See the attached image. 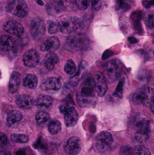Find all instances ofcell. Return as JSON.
Returning a JSON list of instances; mask_svg holds the SVG:
<instances>
[{"mask_svg": "<svg viewBox=\"0 0 154 155\" xmlns=\"http://www.w3.org/2000/svg\"><path fill=\"white\" fill-rule=\"evenodd\" d=\"M20 81H21V74L16 71L12 73L8 85V89L10 93L14 94L18 92V89H19Z\"/></svg>", "mask_w": 154, "mask_h": 155, "instance_id": "cell-20", "label": "cell"}, {"mask_svg": "<svg viewBox=\"0 0 154 155\" xmlns=\"http://www.w3.org/2000/svg\"><path fill=\"white\" fill-rule=\"evenodd\" d=\"M33 146H34V148H41V149H45V148H46V146H45V144L43 143V142H42V138L41 137H39V139H38V140L36 141V143H34Z\"/></svg>", "mask_w": 154, "mask_h": 155, "instance_id": "cell-37", "label": "cell"}, {"mask_svg": "<svg viewBox=\"0 0 154 155\" xmlns=\"http://www.w3.org/2000/svg\"><path fill=\"white\" fill-rule=\"evenodd\" d=\"M23 119V114L21 111L17 110H13L9 112L7 115L6 121L9 127H12L17 123L20 122Z\"/></svg>", "mask_w": 154, "mask_h": 155, "instance_id": "cell-22", "label": "cell"}, {"mask_svg": "<svg viewBox=\"0 0 154 155\" xmlns=\"http://www.w3.org/2000/svg\"><path fill=\"white\" fill-rule=\"evenodd\" d=\"M149 1L150 2V3L152 5H154V0H149Z\"/></svg>", "mask_w": 154, "mask_h": 155, "instance_id": "cell-46", "label": "cell"}, {"mask_svg": "<svg viewBox=\"0 0 154 155\" xmlns=\"http://www.w3.org/2000/svg\"><path fill=\"white\" fill-rule=\"evenodd\" d=\"M64 71L66 74H69V75H72V74H75V71H76V67H75L73 61L69 59L66 61L64 66Z\"/></svg>", "mask_w": 154, "mask_h": 155, "instance_id": "cell-29", "label": "cell"}, {"mask_svg": "<svg viewBox=\"0 0 154 155\" xmlns=\"http://www.w3.org/2000/svg\"><path fill=\"white\" fill-rule=\"evenodd\" d=\"M15 39L8 35L0 36V49L3 51H11L15 46Z\"/></svg>", "mask_w": 154, "mask_h": 155, "instance_id": "cell-17", "label": "cell"}, {"mask_svg": "<svg viewBox=\"0 0 154 155\" xmlns=\"http://www.w3.org/2000/svg\"><path fill=\"white\" fill-rule=\"evenodd\" d=\"M34 104L37 107L48 108L53 104V99L48 95H39L34 101Z\"/></svg>", "mask_w": 154, "mask_h": 155, "instance_id": "cell-23", "label": "cell"}, {"mask_svg": "<svg viewBox=\"0 0 154 155\" xmlns=\"http://www.w3.org/2000/svg\"><path fill=\"white\" fill-rule=\"evenodd\" d=\"M49 115L45 111H39L36 115V123L39 126H42L49 120Z\"/></svg>", "mask_w": 154, "mask_h": 155, "instance_id": "cell-28", "label": "cell"}, {"mask_svg": "<svg viewBox=\"0 0 154 155\" xmlns=\"http://www.w3.org/2000/svg\"><path fill=\"white\" fill-rule=\"evenodd\" d=\"M124 85H125V78L122 77L120 80H119V84L116 86V89L115 90L113 95L117 98H122V95H123V89H124Z\"/></svg>", "mask_w": 154, "mask_h": 155, "instance_id": "cell-30", "label": "cell"}, {"mask_svg": "<svg viewBox=\"0 0 154 155\" xmlns=\"http://www.w3.org/2000/svg\"><path fill=\"white\" fill-rule=\"evenodd\" d=\"M30 33L34 39H38L43 36L45 31L43 21L39 18H34L30 23Z\"/></svg>", "mask_w": 154, "mask_h": 155, "instance_id": "cell-10", "label": "cell"}, {"mask_svg": "<svg viewBox=\"0 0 154 155\" xmlns=\"http://www.w3.org/2000/svg\"><path fill=\"white\" fill-rule=\"evenodd\" d=\"M76 101L79 105L82 107H93L96 103L95 95H85L79 92L76 95Z\"/></svg>", "mask_w": 154, "mask_h": 155, "instance_id": "cell-16", "label": "cell"}, {"mask_svg": "<svg viewBox=\"0 0 154 155\" xmlns=\"http://www.w3.org/2000/svg\"><path fill=\"white\" fill-rule=\"evenodd\" d=\"M113 144V138L109 132H101L96 136L95 146L97 151L100 153H107L112 148Z\"/></svg>", "mask_w": 154, "mask_h": 155, "instance_id": "cell-5", "label": "cell"}, {"mask_svg": "<svg viewBox=\"0 0 154 155\" xmlns=\"http://www.w3.org/2000/svg\"><path fill=\"white\" fill-rule=\"evenodd\" d=\"M128 40H129V42H131V43H136V42H137V39H136V38L133 37V36L128 38Z\"/></svg>", "mask_w": 154, "mask_h": 155, "instance_id": "cell-44", "label": "cell"}, {"mask_svg": "<svg viewBox=\"0 0 154 155\" xmlns=\"http://www.w3.org/2000/svg\"><path fill=\"white\" fill-rule=\"evenodd\" d=\"M60 40L56 36H51L45 39L42 44H41L40 48L42 51H54L57 50L60 47Z\"/></svg>", "mask_w": 154, "mask_h": 155, "instance_id": "cell-13", "label": "cell"}, {"mask_svg": "<svg viewBox=\"0 0 154 155\" xmlns=\"http://www.w3.org/2000/svg\"><path fill=\"white\" fill-rule=\"evenodd\" d=\"M113 51H110V50H107V51H104V54H103V59L104 60H105V59H107L109 58L110 57H111L112 55H113Z\"/></svg>", "mask_w": 154, "mask_h": 155, "instance_id": "cell-40", "label": "cell"}, {"mask_svg": "<svg viewBox=\"0 0 154 155\" xmlns=\"http://www.w3.org/2000/svg\"><path fill=\"white\" fill-rule=\"evenodd\" d=\"M75 2L76 5V7L79 10L84 11L87 9L89 6L90 0H75Z\"/></svg>", "mask_w": 154, "mask_h": 155, "instance_id": "cell-35", "label": "cell"}, {"mask_svg": "<svg viewBox=\"0 0 154 155\" xmlns=\"http://www.w3.org/2000/svg\"><path fill=\"white\" fill-rule=\"evenodd\" d=\"M87 67H88V64L86 61H82L81 64H80L79 69V71H77V74H75V75H74L73 77L72 78V80H70L72 85L75 86L76 84H78L79 81V80L81 79V77H80L83 75L84 71H85Z\"/></svg>", "mask_w": 154, "mask_h": 155, "instance_id": "cell-26", "label": "cell"}, {"mask_svg": "<svg viewBox=\"0 0 154 155\" xmlns=\"http://www.w3.org/2000/svg\"><path fill=\"white\" fill-rule=\"evenodd\" d=\"M134 154L135 155H151L150 151L143 145H138L134 148Z\"/></svg>", "mask_w": 154, "mask_h": 155, "instance_id": "cell-33", "label": "cell"}, {"mask_svg": "<svg viewBox=\"0 0 154 155\" xmlns=\"http://www.w3.org/2000/svg\"><path fill=\"white\" fill-rule=\"evenodd\" d=\"M59 62V58L55 53L53 51L48 53L45 58V66L49 71H52L54 68L55 65Z\"/></svg>", "mask_w": 154, "mask_h": 155, "instance_id": "cell-21", "label": "cell"}, {"mask_svg": "<svg viewBox=\"0 0 154 155\" xmlns=\"http://www.w3.org/2000/svg\"><path fill=\"white\" fill-rule=\"evenodd\" d=\"M47 11L51 15H57L64 10L65 5L62 0H51L47 5Z\"/></svg>", "mask_w": 154, "mask_h": 155, "instance_id": "cell-18", "label": "cell"}, {"mask_svg": "<svg viewBox=\"0 0 154 155\" xmlns=\"http://www.w3.org/2000/svg\"><path fill=\"white\" fill-rule=\"evenodd\" d=\"M122 72V65L118 60H111L106 63L102 73L107 82L112 83L116 81Z\"/></svg>", "mask_w": 154, "mask_h": 155, "instance_id": "cell-2", "label": "cell"}, {"mask_svg": "<svg viewBox=\"0 0 154 155\" xmlns=\"http://www.w3.org/2000/svg\"><path fill=\"white\" fill-rule=\"evenodd\" d=\"M9 11L18 18H25L29 12L28 6L24 0H13L9 5Z\"/></svg>", "mask_w": 154, "mask_h": 155, "instance_id": "cell-7", "label": "cell"}, {"mask_svg": "<svg viewBox=\"0 0 154 155\" xmlns=\"http://www.w3.org/2000/svg\"><path fill=\"white\" fill-rule=\"evenodd\" d=\"M142 3H143V5L146 8H149L152 5L150 3V2H149V0H144V1H143V2Z\"/></svg>", "mask_w": 154, "mask_h": 155, "instance_id": "cell-41", "label": "cell"}, {"mask_svg": "<svg viewBox=\"0 0 154 155\" xmlns=\"http://www.w3.org/2000/svg\"><path fill=\"white\" fill-rule=\"evenodd\" d=\"M119 10L127 11L131 8V2L129 0H116Z\"/></svg>", "mask_w": 154, "mask_h": 155, "instance_id": "cell-32", "label": "cell"}, {"mask_svg": "<svg viewBox=\"0 0 154 155\" xmlns=\"http://www.w3.org/2000/svg\"><path fill=\"white\" fill-rule=\"evenodd\" d=\"M91 5L94 10H100L101 8V0H91Z\"/></svg>", "mask_w": 154, "mask_h": 155, "instance_id": "cell-38", "label": "cell"}, {"mask_svg": "<svg viewBox=\"0 0 154 155\" xmlns=\"http://www.w3.org/2000/svg\"><path fill=\"white\" fill-rule=\"evenodd\" d=\"M94 88L99 96H104L107 90V80L104 74L101 72H98L94 76Z\"/></svg>", "mask_w": 154, "mask_h": 155, "instance_id": "cell-8", "label": "cell"}, {"mask_svg": "<svg viewBox=\"0 0 154 155\" xmlns=\"http://www.w3.org/2000/svg\"><path fill=\"white\" fill-rule=\"evenodd\" d=\"M61 87V81L57 77H50L41 85V88L46 91H57Z\"/></svg>", "mask_w": 154, "mask_h": 155, "instance_id": "cell-15", "label": "cell"}, {"mask_svg": "<svg viewBox=\"0 0 154 155\" xmlns=\"http://www.w3.org/2000/svg\"><path fill=\"white\" fill-rule=\"evenodd\" d=\"M150 120L147 117L139 116L134 120V128L136 130L135 139L140 143L146 142L149 139Z\"/></svg>", "mask_w": 154, "mask_h": 155, "instance_id": "cell-1", "label": "cell"}, {"mask_svg": "<svg viewBox=\"0 0 154 155\" xmlns=\"http://www.w3.org/2000/svg\"><path fill=\"white\" fill-rule=\"evenodd\" d=\"M63 114H64V122L66 127H74L78 122V113L73 107V106L68 108Z\"/></svg>", "mask_w": 154, "mask_h": 155, "instance_id": "cell-14", "label": "cell"}, {"mask_svg": "<svg viewBox=\"0 0 154 155\" xmlns=\"http://www.w3.org/2000/svg\"><path fill=\"white\" fill-rule=\"evenodd\" d=\"M11 139L17 143H26L29 141L28 136L23 134H15V133L11 136Z\"/></svg>", "mask_w": 154, "mask_h": 155, "instance_id": "cell-31", "label": "cell"}, {"mask_svg": "<svg viewBox=\"0 0 154 155\" xmlns=\"http://www.w3.org/2000/svg\"><path fill=\"white\" fill-rule=\"evenodd\" d=\"M142 13L141 11H136L134 12L131 15V19L133 21V24H134V27L136 30L138 31H142V27L141 24H140V20H141Z\"/></svg>", "mask_w": 154, "mask_h": 155, "instance_id": "cell-25", "label": "cell"}, {"mask_svg": "<svg viewBox=\"0 0 154 155\" xmlns=\"http://www.w3.org/2000/svg\"><path fill=\"white\" fill-rule=\"evenodd\" d=\"M48 128L50 133L53 135H56L60 133V130H61V124L58 120H53L49 123Z\"/></svg>", "mask_w": 154, "mask_h": 155, "instance_id": "cell-27", "label": "cell"}, {"mask_svg": "<svg viewBox=\"0 0 154 155\" xmlns=\"http://www.w3.org/2000/svg\"><path fill=\"white\" fill-rule=\"evenodd\" d=\"M63 148L65 152L68 155L78 154L81 150V142L79 139L75 136L69 138L64 144Z\"/></svg>", "mask_w": 154, "mask_h": 155, "instance_id": "cell-9", "label": "cell"}, {"mask_svg": "<svg viewBox=\"0 0 154 155\" xmlns=\"http://www.w3.org/2000/svg\"><path fill=\"white\" fill-rule=\"evenodd\" d=\"M16 104L22 109H30L34 105V100L31 97L26 95H21L16 99Z\"/></svg>", "mask_w": 154, "mask_h": 155, "instance_id": "cell-19", "label": "cell"}, {"mask_svg": "<svg viewBox=\"0 0 154 155\" xmlns=\"http://www.w3.org/2000/svg\"><path fill=\"white\" fill-rule=\"evenodd\" d=\"M59 30L63 34L74 33L82 26V21L77 17H66L58 23Z\"/></svg>", "mask_w": 154, "mask_h": 155, "instance_id": "cell-3", "label": "cell"}, {"mask_svg": "<svg viewBox=\"0 0 154 155\" xmlns=\"http://www.w3.org/2000/svg\"><path fill=\"white\" fill-rule=\"evenodd\" d=\"M8 144V138L5 134L0 133V147L5 146Z\"/></svg>", "mask_w": 154, "mask_h": 155, "instance_id": "cell-39", "label": "cell"}, {"mask_svg": "<svg viewBox=\"0 0 154 155\" xmlns=\"http://www.w3.org/2000/svg\"><path fill=\"white\" fill-rule=\"evenodd\" d=\"M66 45L74 51H83L89 48L90 40L84 34H75L66 39Z\"/></svg>", "mask_w": 154, "mask_h": 155, "instance_id": "cell-4", "label": "cell"}, {"mask_svg": "<svg viewBox=\"0 0 154 155\" xmlns=\"http://www.w3.org/2000/svg\"><path fill=\"white\" fill-rule=\"evenodd\" d=\"M40 61L39 53L35 49H30L27 51L23 56V62L26 67L34 68L37 66Z\"/></svg>", "mask_w": 154, "mask_h": 155, "instance_id": "cell-11", "label": "cell"}, {"mask_svg": "<svg viewBox=\"0 0 154 155\" xmlns=\"http://www.w3.org/2000/svg\"><path fill=\"white\" fill-rule=\"evenodd\" d=\"M48 32H49L51 34H55L57 33V31L59 30V25L57 23L55 22H51L48 25Z\"/></svg>", "mask_w": 154, "mask_h": 155, "instance_id": "cell-36", "label": "cell"}, {"mask_svg": "<svg viewBox=\"0 0 154 155\" xmlns=\"http://www.w3.org/2000/svg\"><path fill=\"white\" fill-rule=\"evenodd\" d=\"M154 98V89L151 87H143L136 91L133 95L132 99L135 104H142L149 107V104Z\"/></svg>", "mask_w": 154, "mask_h": 155, "instance_id": "cell-6", "label": "cell"}, {"mask_svg": "<svg viewBox=\"0 0 154 155\" xmlns=\"http://www.w3.org/2000/svg\"><path fill=\"white\" fill-rule=\"evenodd\" d=\"M3 29L8 33L14 36H21L24 32V27L15 21H7L3 26Z\"/></svg>", "mask_w": 154, "mask_h": 155, "instance_id": "cell-12", "label": "cell"}, {"mask_svg": "<svg viewBox=\"0 0 154 155\" xmlns=\"http://www.w3.org/2000/svg\"><path fill=\"white\" fill-rule=\"evenodd\" d=\"M145 24L148 29L154 28V13L149 12L145 18Z\"/></svg>", "mask_w": 154, "mask_h": 155, "instance_id": "cell-34", "label": "cell"}, {"mask_svg": "<svg viewBox=\"0 0 154 155\" xmlns=\"http://www.w3.org/2000/svg\"><path fill=\"white\" fill-rule=\"evenodd\" d=\"M23 84L25 87L28 89H33L37 86L38 84V79L35 75L32 74H29L24 77L23 80Z\"/></svg>", "mask_w": 154, "mask_h": 155, "instance_id": "cell-24", "label": "cell"}, {"mask_svg": "<svg viewBox=\"0 0 154 155\" xmlns=\"http://www.w3.org/2000/svg\"><path fill=\"white\" fill-rule=\"evenodd\" d=\"M0 155H11L10 152L6 151H0Z\"/></svg>", "mask_w": 154, "mask_h": 155, "instance_id": "cell-45", "label": "cell"}, {"mask_svg": "<svg viewBox=\"0 0 154 155\" xmlns=\"http://www.w3.org/2000/svg\"><path fill=\"white\" fill-rule=\"evenodd\" d=\"M149 107V108H150L151 112H152V113L154 114V98L152 100V101L150 102Z\"/></svg>", "mask_w": 154, "mask_h": 155, "instance_id": "cell-43", "label": "cell"}, {"mask_svg": "<svg viewBox=\"0 0 154 155\" xmlns=\"http://www.w3.org/2000/svg\"><path fill=\"white\" fill-rule=\"evenodd\" d=\"M16 155H27L25 149H20L16 152Z\"/></svg>", "mask_w": 154, "mask_h": 155, "instance_id": "cell-42", "label": "cell"}]
</instances>
